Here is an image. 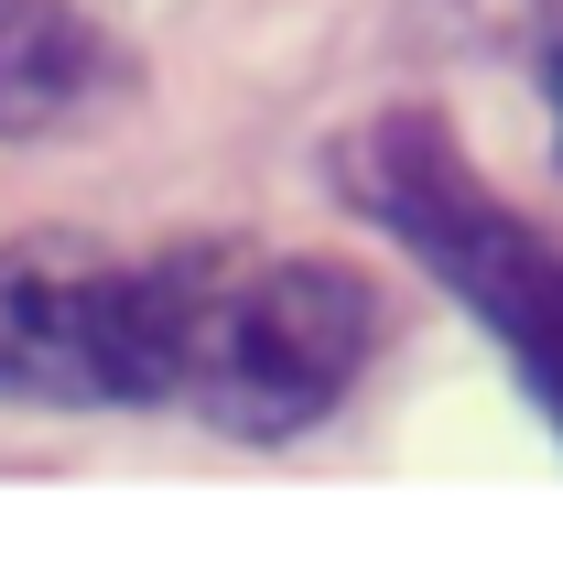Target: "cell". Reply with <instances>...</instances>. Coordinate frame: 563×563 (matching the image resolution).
I'll return each instance as SVG.
<instances>
[{"label":"cell","mask_w":563,"mask_h":563,"mask_svg":"<svg viewBox=\"0 0 563 563\" xmlns=\"http://www.w3.org/2000/svg\"><path fill=\"white\" fill-rule=\"evenodd\" d=\"M152 314H163L174 401L239 444L314 433L379 347V292L314 250H239V239L163 250Z\"/></svg>","instance_id":"cell-1"},{"label":"cell","mask_w":563,"mask_h":563,"mask_svg":"<svg viewBox=\"0 0 563 563\" xmlns=\"http://www.w3.org/2000/svg\"><path fill=\"white\" fill-rule=\"evenodd\" d=\"M336 174H347L357 207L379 217L422 272H433V282H444V292H455V303L498 336V347L520 357L531 401H542L553 433H563V239L498 207L488 185L455 163V141L433 131L422 109L368 120V131L336 152Z\"/></svg>","instance_id":"cell-2"},{"label":"cell","mask_w":563,"mask_h":563,"mask_svg":"<svg viewBox=\"0 0 563 563\" xmlns=\"http://www.w3.org/2000/svg\"><path fill=\"white\" fill-rule=\"evenodd\" d=\"M0 401H33V412H152V401H174L152 261H120L76 228L0 239Z\"/></svg>","instance_id":"cell-3"},{"label":"cell","mask_w":563,"mask_h":563,"mask_svg":"<svg viewBox=\"0 0 563 563\" xmlns=\"http://www.w3.org/2000/svg\"><path fill=\"white\" fill-rule=\"evenodd\" d=\"M120 87L109 33L76 0H0V141H55Z\"/></svg>","instance_id":"cell-4"},{"label":"cell","mask_w":563,"mask_h":563,"mask_svg":"<svg viewBox=\"0 0 563 563\" xmlns=\"http://www.w3.org/2000/svg\"><path fill=\"white\" fill-rule=\"evenodd\" d=\"M542 87H553V120H563V33H553V55H542Z\"/></svg>","instance_id":"cell-5"}]
</instances>
